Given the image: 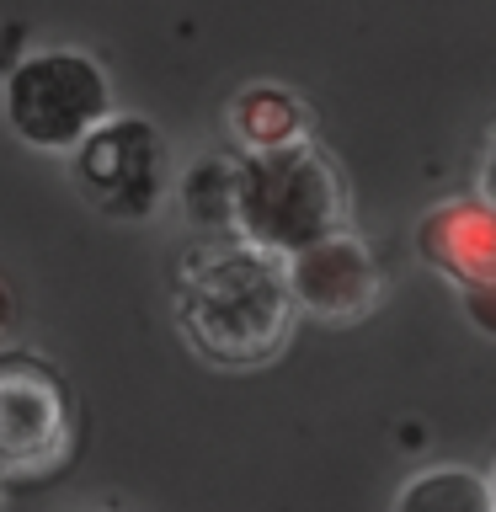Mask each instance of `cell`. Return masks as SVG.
Here are the masks:
<instances>
[{
	"label": "cell",
	"instance_id": "6da1fadb",
	"mask_svg": "<svg viewBox=\"0 0 496 512\" xmlns=\"http://www.w3.org/2000/svg\"><path fill=\"white\" fill-rule=\"evenodd\" d=\"M171 315L182 342L214 368H262L299 326L288 267L240 235H198L182 251Z\"/></svg>",
	"mask_w": 496,
	"mask_h": 512
},
{
	"label": "cell",
	"instance_id": "7a4b0ae2",
	"mask_svg": "<svg viewBox=\"0 0 496 512\" xmlns=\"http://www.w3.org/2000/svg\"><path fill=\"white\" fill-rule=\"evenodd\" d=\"M352 187L331 150L315 139L288 150L235 155V235L262 246L267 256H299L304 246L347 230Z\"/></svg>",
	"mask_w": 496,
	"mask_h": 512
},
{
	"label": "cell",
	"instance_id": "3957f363",
	"mask_svg": "<svg viewBox=\"0 0 496 512\" xmlns=\"http://www.w3.org/2000/svg\"><path fill=\"white\" fill-rule=\"evenodd\" d=\"M0 118L27 150L70 155L96 123L112 118V75L86 48H32L6 70Z\"/></svg>",
	"mask_w": 496,
	"mask_h": 512
},
{
	"label": "cell",
	"instance_id": "277c9868",
	"mask_svg": "<svg viewBox=\"0 0 496 512\" xmlns=\"http://www.w3.org/2000/svg\"><path fill=\"white\" fill-rule=\"evenodd\" d=\"M70 182L91 214L144 224L176 192V160L166 134L144 112H112L80 139V150H70Z\"/></svg>",
	"mask_w": 496,
	"mask_h": 512
},
{
	"label": "cell",
	"instance_id": "5b68a950",
	"mask_svg": "<svg viewBox=\"0 0 496 512\" xmlns=\"http://www.w3.org/2000/svg\"><path fill=\"white\" fill-rule=\"evenodd\" d=\"M75 448V395L38 352H0V464L6 475L48 480Z\"/></svg>",
	"mask_w": 496,
	"mask_h": 512
},
{
	"label": "cell",
	"instance_id": "8992f818",
	"mask_svg": "<svg viewBox=\"0 0 496 512\" xmlns=\"http://www.w3.org/2000/svg\"><path fill=\"white\" fill-rule=\"evenodd\" d=\"M283 267H288V288H294L299 315L320 320V326H358L384 304V267L352 224L304 246Z\"/></svg>",
	"mask_w": 496,
	"mask_h": 512
},
{
	"label": "cell",
	"instance_id": "52a82bcc",
	"mask_svg": "<svg viewBox=\"0 0 496 512\" xmlns=\"http://www.w3.org/2000/svg\"><path fill=\"white\" fill-rule=\"evenodd\" d=\"M416 256L454 294L496 283V203L475 192V198H448L427 208L416 224Z\"/></svg>",
	"mask_w": 496,
	"mask_h": 512
},
{
	"label": "cell",
	"instance_id": "ba28073f",
	"mask_svg": "<svg viewBox=\"0 0 496 512\" xmlns=\"http://www.w3.org/2000/svg\"><path fill=\"white\" fill-rule=\"evenodd\" d=\"M224 128L240 144V155L256 150H288V144L315 139V107L299 91L278 86V80H251L230 96L224 107Z\"/></svg>",
	"mask_w": 496,
	"mask_h": 512
},
{
	"label": "cell",
	"instance_id": "9c48e42d",
	"mask_svg": "<svg viewBox=\"0 0 496 512\" xmlns=\"http://www.w3.org/2000/svg\"><path fill=\"white\" fill-rule=\"evenodd\" d=\"M390 512H496V491L470 464H427L395 491Z\"/></svg>",
	"mask_w": 496,
	"mask_h": 512
},
{
	"label": "cell",
	"instance_id": "30bf717a",
	"mask_svg": "<svg viewBox=\"0 0 496 512\" xmlns=\"http://www.w3.org/2000/svg\"><path fill=\"white\" fill-rule=\"evenodd\" d=\"M176 203L198 235H235V155H203L182 166Z\"/></svg>",
	"mask_w": 496,
	"mask_h": 512
},
{
	"label": "cell",
	"instance_id": "8fae6325",
	"mask_svg": "<svg viewBox=\"0 0 496 512\" xmlns=\"http://www.w3.org/2000/svg\"><path fill=\"white\" fill-rule=\"evenodd\" d=\"M459 304H464V320H470L480 336H496V283H486V288H464Z\"/></svg>",
	"mask_w": 496,
	"mask_h": 512
},
{
	"label": "cell",
	"instance_id": "7c38bea8",
	"mask_svg": "<svg viewBox=\"0 0 496 512\" xmlns=\"http://www.w3.org/2000/svg\"><path fill=\"white\" fill-rule=\"evenodd\" d=\"M480 198L496 203V134L486 139V150H480Z\"/></svg>",
	"mask_w": 496,
	"mask_h": 512
},
{
	"label": "cell",
	"instance_id": "4fadbf2b",
	"mask_svg": "<svg viewBox=\"0 0 496 512\" xmlns=\"http://www.w3.org/2000/svg\"><path fill=\"white\" fill-rule=\"evenodd\" d=\"M16 331V294L6 283H0V342H6V336Z\"/></svg>",
	"mask_w": 496,
	"mask_h": 512
},
{
	"label": "cell",
	"instance_id": "5bb4252c",
	"mask_svg": "<svg viewBox=\"0 0 496 512\" xmlns=\"http://www.w3.org/2000/svg\"><path fill=\"white\" fill-rule=\"evenodd\" d=\"M6 480H11V475H6V464H0V496H6Z\"/></svg>",
	"mask_w": 496,
	"mask_h": 512
},
{
	"label": "cell",
	"instance_id": "9a60e30c",
	"mask_svg": "<svg viewBox=\"0 0 496 512\" xmlns=\"http://www.w3.org/2000/svg\"><path fill=\"white\" fill-rule=\"evenodd\" d=\"M491 491H496V470H491Z\"/></svg>",
	"mask_w": 496,
	"mask_h": 512
},
{
	"label": "cell",
	"instance_id": "2e32d148",
	"mask_svg": "<svg viewBox=\"0 0 496 512\" xmlns=\"http://www.w3.org/2000/svg\"><path fill=\"white\" fill-rule=\"evenodd\" d=\"M91 512H107V507H91Z\"/></svg>",
	"mask_w": 496,
	"mask_h": 512
}]
</instances>
